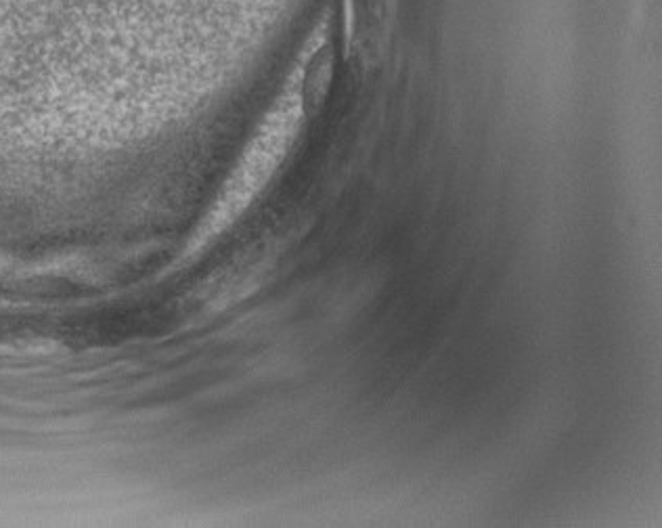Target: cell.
Wrapping results in <instances>:
<instances>
[{
    "label": "cell",
    "mask_w": 662,
    "mask_h": 528,
    "mask_svg": "<svg viewBox=\"0 0 662 528\" xmlns=\"http://www.w3.org/2000/svg\"><path fill=\"white\" fill-rule=\"evenodd\" d=\"M331 68H334V59H331V49L323 47L308 65L306 80H304V103L311 109L313 105H321L329 84H331Z\"/></svg>",
    "instance_id": "cell-1"
}]
</instances>
